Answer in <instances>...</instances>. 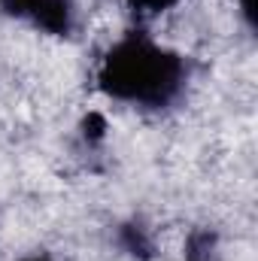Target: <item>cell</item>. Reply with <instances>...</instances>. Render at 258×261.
I'll return each instance as SVG.
<instances>
[{
    "mask_svg": "<svg viewBox=\"0 0 258 261\" xmlns=\"http://www.w3.org/2000/svg\"><path fill=\"white\" fill-rule=\"evenodd\" d=\"M189 82V64L183 55L155 43L146 31L125 34L97 67V85L107 97L140 107L167 110L173 107Z\"/></svg>",
    "mask_w": 258,
    "mask_h": 261,
    "instance_id": "6da1fadb",
    "label": "cell"
},
{
    "mask_svg": "<svg viewBox=\"0 0 258 261\" xmlns=\"http://www.w3.org/2000/svg\"><path fill=\"white\" fill-rule=\"evenodd\" d=\"M0 9L9 18H21L31 28L52 37H70L76 28L73 0H0Z\"/></svg>",
    "mask_w": 258,
    "mask_h": 261,
    "instance_id": "7a4b0ae2",
    "label": "cell"
},
{
    "mask_svg": "<svg viewBox=\"0 0 258 261\" xmlns=\"http://www.w3.org/2000/svg\"><path fill=\"white\" fill-rule=\"evenodd\" d=\"M131 9L137 12V15H143V18H152V15H161V12H167L176 0H125Z\"/></svg>",
    "mask_w": 258,
    "mask_h": 261,
    "instance_id": "3957f363",
    "label": "cell"
},
{
    "mask_svg": "<svg viewBox=\"0 0 258 261\" xmlns=\"http://www.w3.org/2000/svg\"><path fill=\"white\" fill-rule=\"evenodd\" d=\"M125 237H128V252H134V255H149V252H152V246H149L143 228L128 225V228H125Z\"/></svg>",
    "mask_w": 258,
    "mask_h": 261,
    "instance_id": "277c9868",
    "label": "cell"
},
{
    "mask_svg": "<svg viewBox=\"0 0 258 261\" xmlns=\"http://www.w3.org/2000/svg\"><path fill=\"white\" fill-rule=\"evenodd\" d=\"M240 6H243V15H246V21L252 24V15H255V9H252V0H240Z\"/></svg>",
    "mask_w": 258,
    "mask_h": 261,
    "instance_id": "5b68a950",
    "label": "cell"
},
{
    "mask_svg": "<svg viewBox=\"0 0 258 261\" xmlns=\"http://www.w3.org/2000/svg\"><path fill=\"white\" fill-rule=\"evenodd\" d=\"M21 261H49L46 255H31V258H21Z\"/></svg>",
    "mask_w": 258,
    "mask_h": 261,
    "instance_id": "8992f818",
    "label": "cell"
},
{
    "mask_svg": "<svg viewBox=\"0 0 258 261\" xmlns=\"http://www.w3.org/2000/svg\"><path fill=\"white\" fill-rule=\"evenodd\" d=\"M189 261H197V258H194V255H192V258H189Z\"/></svg>",
    "mask_w": 258,
    "mask_h": 261,
    "instance_id": "52a82bcc",
    "label": "cell"
}]
</instances>
